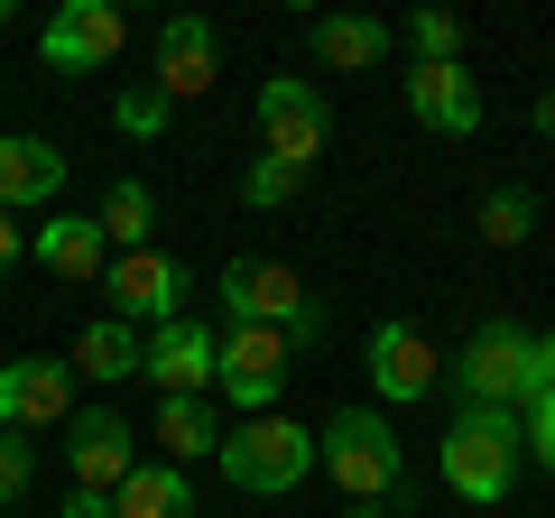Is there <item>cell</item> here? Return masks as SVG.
<instances>
[{"mask_svg": "<svg viewBox=\"0 0 555 518\" xmlns=\"http://www.w3.org/2000/svg\"><path fill=\"white\" fill-rule=\"evenodd\" d=\"M93 222H102V241H112V259L120 250H149V232H158V195H149V177H112L102 204H93Z\"/></svg>", "mask_w": 555, "mask_h": 518, "instance_id": "obj_21", "label": "cell"}, {"mask_svg": "<svg viewBox=\"0 0 555 518\" xmlns=\"http://www.w3.org/2000/svg\"><path fill=\"white\" fill-rule=\"evenodd\" d=\"M408 112H416V130H436V140H473L481 130V83L463 75V65H408Z\"/></svg>", "mask_w": 555, "mask_h": 518, "instance_id": "obj_15", "label": "cell"}, {"mask_svg": "<svg viewBox=\"0 0 555 518\" xmlns=\"http://www.w3.org/2000/svg\"><path fill=\"white\" fill-rule=\"evenodd\" d=\"M518 444H528V463H537V472L555 481V389H546V399H528V407H518Z\"/></svg>", "mask_w": 555, "mask_h": 518, "instance_id": "obj_27", "label": "cell"}, {"mask_svg": "<svg viewBox=\"0 0 555 518\" xmlns=\"http://www.w3.org/2000/svg\"><path fill=\"white\" fill-rule=\"evenodd\" d=\"M250 112H259V158L297 167V177L324 158V140H334V112H324V93L306 75H269Z\"/></svg>", "mask_w": 555, "mask_h": 518, "instance_id": "obj_8", "label": "cell"}, {"mask_svg": "<svg viewBox=\"0 0 555 518\" xmlns=\"http://www.w3.org/2000/svg\"><path fill=\"white\" fill-rule=\"evenodd\" d=\"M555 389V324H537L528 334V399H546Z\"/></svg>", "mask_w": 555, "mask_h": 518, "instance_id": "obj_29", "label": "cell"}, {"mask_svg": "<svg viewBox=\"0 0 555 518\" xmlns=\"http://www.w3.org/2000/svg\"><path fill=\"white\" fill-rule=\"evenodd\" d=\"M158 444H167V463H204V454H222V407L214 399H158Z\"/></svg>", "mask_w": 555, "mask_h": 518, "instance_id": "obj_22", "label": "cell"}, {"mask_svg": "<svg viewBox=\"0 0 555 518\" xmlns=\"http://www.w3.org/2000/svg\"><path fill=\"white\" fill-rule=\"evenodd\" d=\"M398 28L389 20H361V10H324L315 20V65H334V75H371V65H389Z\"/></svg>", "mask_w": 555, "mask_h": 518, "instance_id": "obj_18", "label": "cell"}, {"mask_svg": "<svg viewBox=\"0 0 555 518\" xmlns=\"http://www.w3.org/2000/svg\"><path fill=\"white\" fill-rule=\"evenodd\" d=\"M112 518H195V481H185L167 454H139L130 481L112 491Z\"/></svg>", "mask_w": 555, "mask_h": 518, "instance_id": "obj_19", "label": "cell"}, {"mask_svg": "<svg viewBox=\"0 0 555 518\" xmlns=\"http://www.w3.org/2000/svg\"><path fill=\"white\" fill-rule=\"evenodd\" d=\"M28 481H38V444H28V436H0V509H20Z\"/></svg>", "mask_w": 555, "mask_h": 518, "instance_id": "obj_28", "label": "cell"}, {"mask_svg": "<svg viewBox=\"0 0 555 518\" xmlns=\"http://www.w3.org/2000/svg\"><path fill=\"white\" fill-rule=\"evenodd\" d=\"M56 518H112V500H102V491H75V500H65Z\"/></svg>", "mask_w": 555, "mask_h": 518, "instance_id": "obj_31", "label": "cell"}, {"mask_svg": "<svg viewBox=\"0 0 555 518\" xmlns=\"http://www.w3.org/2000/svg\"><path fill=\"white\" fill-rule=\"evenodd\" d=\"M56 195H65V148L38 130H10L0 140V213H38Z\"/></svg>", "mask_w": 555, "mask_h": 518, "instance_id": "obj_16", "label": "cell"}, {"mask_svg": "<svg viewBox=\"0 0 555 518\" xmlns=\"http://www.w3.org/2000/svg\"><path fill=\"white\" fill-rule=\"evenodd\" d=\"M222 481L232 491H250V500H287L306 472H315V426H297V417H232L222 426Z\"/></svg>", "mask_w": 555, "mask_h": 518, "instance_id": "obj_4", "label": "cell"}, {"mask_svg": "<svg viewBox=\"0 0 555 518\" xmlns=\"http://www.w3.org/2000/svg\"><path fill=\"white\" fill-rule=\"evenodd\" d=\"M167 112H177V102H167L158 83H130V93L112 102V120H120V140H158V130H167Z\"/></svg>", "mask_w": 555, "mask_h": 518, "instance_id": "obj_26", "label": "cell"}, {"mask_svg": "<svg viewBox=\"0 0 555 518\" xmlns=\"http://www.w3.org/2000/svg\"><path fill=\"white\" fill-rule=\"evenodd\" d=\"M315 472L343 500H379V509H408V444L379 407H334L315 426Z\"/></svg>", "mask_w": 555, "mask_h": 518, "instance_id": "obj_1", "label": "cell"}, {"mask_svg": "<svg viewBox=\"0 0 555 518\" xmlns=\"http://www.w3.org/2000/svg\"><path fill=\"white\" fill-rule=\"evenodd\" d=\"M65 371H75V379H93V389H112V379H139V324L93 315V324L75 334V352H65Z\"/></svg>", "mask_w": 555, "mask_h": 518, "instance_id": "obj_20", "label": "cell"}, {"mask_svg": "<svg viewBox=\"0 0 555 518\" xmlns=\"http://www.w3.org/2000/svg\"><path fill=\"white\" fill-rule=\"evenodd\" d=\"M120 47H130V10H120V0H65L56 20L38 28V56L56 65V75H102Z\"/></svg>", "mask_w": 555, "mask_h": 518, "instance_id": "obj_12", "label": "cell"}, {"mask_svg": "<svg viewBox=\"0 0 555 518\" xmlns=\"http://www.w3.org/2000/svg\"><path fill=\"white\" fill-rule=\"evenodd\" d=\"M130 463H139V436H130L120 407H75V417H65V472H75V491L112 500L120 481H130Z\"/></svg>", "mask_w": 555, "mask_h": 518, "instance_id": "obj_13", "label": "cell"}, {"mask_svg": "<svg viewBox=\"0 0 555 518\" xmlns=\"http://www.w3.org/2000/svg\"><path fill=\"white\" fill-rule=\"evenodd\" d=\"M343 518H398V509H379V500H352V509H343Z\"/></svg>", "mask_w": 555, "mask_h": 518, "instance_id": "obj_33", "label": "cell"}, {"mask_svg": "<svg viewBox=\"0 0 555 518\" xmlns=\"http://www.w3.org/2000/svg\"><path fill=\"white\" fill-rule=\"evenodd\" d=\"M214 342H222V324H204V315L149 324L139 334V379H158V399H214Z\"/></svg>", "mask_w": 555, "mask_h": 518, "instance_id": "obj_11", "label": "cell"}, {"mask_svg": "<svg viewBox=\"0 0 555 518\" xmlns=\"http://www.w3.org/2000/svg\"><path fill=\"white\" fill-rule=\"evenodd\" d=\"M28 259H38L47 279H102V269H112V241H102V222L93 213H56V222H38V232H28Z\"/></svg>", "mask_w": 555, "mask_h": 518, "instance_id": "obj_17", "label": "cell"}, {"mask_svg": "<svg viewBox=\"0 0 555 518\" xmlns=\"http://www.w3.org/2000/svg\"><path fill=\"white\" fill-rule=\"evenodd\" d=\"M65 417H75V371H65V352L0 361V436H47Z\"/></svg>", "mask_w": 555, "mask_h": 518, "instance_id": "obj_10", "label": "cell"}, {"mask_svg": "<svg viewBox=\"0 0 555 518\" xmlns=\"http://www.w3.org/2000/svg\"><path fill=\"white\" fill-rule=\"evenodd\" d=\"M214 75H222V28L204 20V10H185V20H167L158 28V93L167 102H195V93H214Z\"/></svg>", "mask_w": 555, "mask_h": 518, "instance_id": "obj_14", "label": "cell"}, {"mask_svg": "<svg viewBox=\"0 0 555 518\" xmlns=\"http://www.w3.org/2000/svg\"><path fill=\"white\" fill-rule=\"evenodd\" d=\"M102 297H112L120 324H177V315H195V269L177 250H120L102 269Z\"/></svg>", "mask_w": 555, "mask_h": 518, "instance_id": "obj_9", "label": "cell"}, {"mask_svg": "<svg viewBox=\"0 0 555 518\" xmlns=\"http://www.w3.org/2000/svg\"><path fill=\"white\" fill-rule=\"evenodd\" d=\"M297 167H278V158H250L241 167V204H250V213H278V204H297Z\"/></svg>", "mask_w": 555, "mask_h": 518, "instance_id": "obj_25", "label": "cell"}, {"mask_svg": "<svg viewBox=\"0 0 555 518\" xmlns=\"http://www.w3.org/2000/svg\"><path fill=\"white\" fill-rule=\"evenodd\" d=\"M528 120H537V140H555V83H546V93L528 102Z\"/></svg>", "mask_w": 555, "mask_h": 518, "instance_id": "obj_32", "label": "cell"}, {"mask_svg": "<svg viewBox=\"0 0 555 518\" xmlns=\"http://www.w3.org/2000/svg\"><path fill=\"white\" fill-rule=\"evenodd\" d=\"M0 28H10V0H0Z\"/></svg>", "mask_w": 555, "mask_h": 518, "instance_id": "obj_34", "label": "cell"}, {"mask_svg": "<svg viewBox=\"0 0 555 518\" xmlns=\"http://www.w3.org/2000/svg\"><path fill=\"white\" fill-rule=\"evenodd\" d=\"M287 361H297L287 334H269V324H222V342H214V399L232 407V417H269V407L287 399Z\"/></svg>", "mask_w": 555, "mask_h": 518, "instance_id": "obj_6", "label": "cell"}, {"mask_svg": "<svg viewBox=\"0 0 555 518\" xmlns=\"http://www.w3.org/2000/svg\"><path fill=\"white\" fill-rule=\"evenodd\" d=\"M436 472H444V491H454V500L500 509V500L518 491V472H528L518 407H454V426H444V444H436Z\"/></svg>", "mask_w": 555, "mask_h": 518, "instance_id": "obj_2", "label": "cell"}, {"mask_svg": "<svg viewBox=\"0 0 555 518\" xmlns=\"http://www.w3.org/2000/svg\"><path fill=\"white\" fill-rule=\"evenodd\" d=\"M361 371H371L379 417H389V407H416V399H436V389H444V352L426 342V324H408V315H379V324H371V342H361Z\"/></svg>", "mask_w": 555, "mask_h": 518, "instance_id": "obj_7", "label": "cell"}, {"mask_svg": "<svg viewBox=\"0 0 555 518\" xmlns=\"http://www.w3.org/2000/svg\"><path fill=\"white\" fill-rule=\"evenodd\" d=\"M214 306H222V324H269V334H287L297 352L324 342V297L287 269V259H222Z\"/></svg>", "mask_w": 555, "mask_h": 518, "instance_id": "obj_3", "label": "cell"}, {"mask_svg": "<svg viewBox=\"0 0 555 518\" xmlns=\"http://www.w3.org/2000/svg\"><path fill=\"white\" fill-rule=\"evenodd\" d=\"M473 232L491 241V250H518V241L537 232V185H491L481 213H473Z\"/></svg>", "mask_w": 555, "mask_h": 518, "instance_id": "obj_23", "label": "cell"}, {"mask_svg": "<svg viewBox=\"0 0 555 518\" xmlns=\"http://www.w3.org/2000/svg\"><path fill=\"white\" fill-rule=\"evenodd\" d=\"M20 250H28V241H20V213H0V279L20 269Z\"/></svg>", "mask_w": 555, "mask_h": 518, "instance_id": "obj_30", "label": "cell"}, {"mask_svg": "<svg viewBox=\"0 0 555 518\" xmlns=\"http://www.w3.org/2000/svg\"><path fill=\"white\" fill-rule=\"evenodd\" d=\"M444 389L454 407H528V324L491 315L463 334V352L444 361Z\"/></svg>", "mask_w": 555, "mask_h": 518, "instance_id": "obj_5", "label": "cell"}, {"mask_svg": "<svg viewBox=\"0 0 555 518\" xmlns=\"http://www.w3.org/2000/svg\"><path fill=\"white\" fill-rule=\"evenodd\" d=\"M0 518H20V509H0Z\"/></svg>", "mask_w": 555, "mask_h": 518, "instance_id": "obj_35", "label": "cell"}, {"mask_svg": "<svg viewBox=\"0 0 555 518\" xmlns=\"http://www.w3.org/2000/svg\"><path fill=\"white\" fill-rule=\"evenodd\" d=\"M398 47L416 65H463V20L454 10H416V20H398Z\"/></svg>", "mask_w": 555, "mask_h": 518, "instance_id": "obj_24", "label": "cell"}]
</instances>
